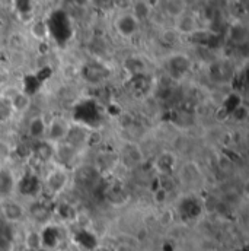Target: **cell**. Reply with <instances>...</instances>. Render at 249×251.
<instances>
[{
  "mask_svg": "<svg viewBox=\"0 0 249 251\" xmlns=\"http://www.w3.org/2000/svg\"><path fill=\"white\" fill-rule=\"evenodd\" d=\"M68 184V174L67 170L60 165H56L48 171L44 178V187L47 188L53 196H59Z\"/></svg>",
  "mask_w": 249,
  "mask_h": 251,
  "instance_id": "7a4b0ae2",
  "label": "cell"
},
{
  "mask_svg": "<svg viewBox=\"0 0 249 251\" xmlns=\"http://www.w3.org/2000/svg\"><path fill=\"white\" fill-rule=\"evenodd\" d=\"M32 34L40 40V38H44L45 35H47V26L44 25V24H35L34 25V28H32Z\"/></svg>",
  "mask_w": 249,
  "mask_h": 251,
  "instance_id": "5bb4252c",
  "label": "cell"
},
{
  "mask_svg": "<svg viewBox=\"0 0 249 251\" xmlns=\"http://www.w3.org/2000/svg\"><path fill=\"white\" fill-rule=\"evenodd\" d=\"M3 79H4V77H3V75H1V72H0V83L3 82Z\"/></svg>",
  "mask_w": 249,
  "mask_h": 251,
  "instance_id": "9a60e30c",
  "label": "cell"
},
{
  "mask_svg": "<svg viewBox=\"0 0 249 251\" xmlns=\"http://www.w3.org/2000/svg\"><path fill=\"white\" fill-rule=\"evenodd\" d=\"M71 126L70 123L62 119V117H54L51 122H47V133H45V140L50 142L51 145H59L67 140V136L70 133Z\"/></svg>",
  "mask_w": 249,
  "mask_h": 251,
  "instance_id": "6da1fadb",
  "label": "cell"
},
{
  "mask_svg": "<svg viewBox=\"0 0 249 251\" xmlns=\"http://www.w3.org/2000/svg\"><path fill=\"white\" fill-rule=\"evenodd\" d=\"M171 67L175 72L184 73V72H187L188 69H189V60L185 56H177V57L171 59Z\"/></svg>",
  "mask_w": 249,
  "mask_h": 251,
  "instance_id": "8fae6325",
  "label": "cell"
},
{
  "mask_svg": "<svg viewBox=\"0 0 249 251\" xmlns=\"http://www.w3.org/2000/svg\"><path fill=\"white\" fill-rule=\"evenodd\" d=\"M0 212H1L3 219L9 224H18L23 221V218L28 215V209H25L22 203L12 200V199H6L1 201Z\"/></svg>",
  "mask_w": 249,
  "mask_h": 251,
  "instance_id": "3957f363",
  "label": "cell"
},
{
  "mask_svg": "<svg viewBox=\"0 0 249 251\" xmlns=\"http://www.w3.org/2000/svg\"><path fill=\"white\" fill-rule=\"evenodd\" d=\"M15 6L19 13H28L31 10V0H15Z\"/></svg>",
  "mask_w": 249,
  "mask_h": 251,
  "instance_id": "4fadbf2b",
  "label": "cell"
},
{
  "mask_svg": "<svg viewBox=\"0 0 249 251\" xmlns=\"http://www.w3.org/2000/svg\"><path fill=\"white\" fill-rule=\"evenodd\" d=\"M177 28L181 34H194L197 31V21L191 15H181L177 18Z\"/></svg>",
  "mask_w": 249,
  "mask_h": 251,
  "instance_id": "8992f818",
  "label": "cell"
},
{
  "mask_svg": "<svg viewBox=\"0 0 249 251\" xmlns=\"http://www.w3.org/2000/svg\"><path fill=\"white\" fill-rule=\"evenodd\" d=\"M115 26H117V31H118L120 35L128 38V37H131V35L136 34V31L138 28V21L134 18L133 13H124V15H121L117 19Z\"/></svg>",
  "mask_w": 249,
  "mask_h": 251,
  "instance_id": "5b68a950",
  "label": "cell"
},
{
  "mask_svg": "<svg viewBox=\"0 0 249 251\" xmlns=\"http://www.w3.org/2000/svg\"><path fill=\"white\" fill-rule=\"evenodd\" d=\"M13 190H16V183L13 181L10 173L4 170V167H0V196L4 197Z\"/></svg>",
  "mask_w": 249,
  "mask_h": 251,
  "instance_id": "52a82bcc",
  "label": "cell"
},
{
  "mask_svg": "<svg viewBox=\"0 0 249 251\" xmlns=\"http://www.w3.org/2000/svg\"><path fill=\"white\" fill-rule=\"evenodd\" d=\"M12 158V146L7 140L0 139V167H4Z\"/></svg>",
  "mask_w": 249,
  "mask_h": 251,
  "instance_id": "9c48e42d",
  "label": "cell"
},
{
  "mask_svg": "<svg viewBox=\"0 0 249 251\" xmlns=\"http://www.w3.org/2000/svg\"><path fill=\"white\" fill-rule=\"evenodd\" d=\"M25 243H26V249H28V250H40L41 246H43V237H41L40 232H29V234L26 235Z\"/></svg>",
  "mask_w": 249,
  "mask_h": 251,
  "instance_id": "30bf717a",
  "label": "cell"
},
{
  "mask_svg": "<svg viewBox=\"0 0 249 251\" xmlns=\"http://www.w3.org/2000/svg\"><path fill=\"white\" fill-rule=\"evenodd\" d=\"M45 133H47V120L44 116H34L29 119L28 127H26V134L34 139V140H45Z\"/></svg>",
  "mask_w": 249,
  "mask_h": 251,
  "instance_id": "277c9868",
  "label": "cell"
},
{
  "mask_svg": "<svg viewBox=\"0 0 249 251\" xmlns=\"http://www.w3.org/2000/svg\"><path fill=\"white\" fill-rule=\"evenodd\" d=\"M150 6L146 3V1H137V3H134V6H133V15H134V18L137 19V21H140V19H146L147 16H149V13H150Z\"/></svg>",
  "mask_w": 249,
  "mask_h": 251,
  "instance_id": "ba28073f",
  "label": "cell"
},
{
  "mask_svg": "<svg viewBox=\"0 0 249 251\" xmlns=\"http://www.w3.org/2000/svg\"><path fill=\"white\" fill-rule=\"evenodd\" d=\"M166 12L172 16H181L184 13V3L182 0H169L166 3Z\"/></svg>",
  "mask_w": 249,
  "mask_h": 251,
  "instance_id": "7c38bea8",
  "label": "cell"
}]
</instances>
